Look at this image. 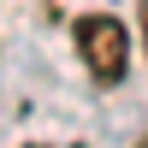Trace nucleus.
Segmentation results:
<instances>
[{"instance_id": "1", "label": "nucleus", "mask_w": 148, "mask_h": 148, "mask_svg": "<svg viewBox=\"0 0 148 148\" xmlns=\"http://www.w3.org/2000/svg\"><path fill=\"white\" fill-rule=\"evenodd\" d=\"M77 53L83 65H89L95 83H125V59H130V36L119 18H107V12H83L77 18Z\"/></svg>"}, {"instance_id": "2", "label": "nucleus", "mask_w": 148, "mask_h": 148, "mask_svg": "<svg viewBox=\"0 0 148 148\" xmlns=\"http://www.w3.org/2000/svg\"><path fill=\"white\" fill-rule=\"evenodd\" d=\"M142 53H148V0H142Z\"/></svg>"}, {"instance_id": "3", "label": "nucleus", "mask_w": 148, "mask_h": 148, "mask_svg": "<svg viewBox=\"0 0 148 148\" xmlns=\"http://www.w3.org/2000/svg\"><path fill=\"white\" fill-rule=\"evenodd\" d=\"M142 148H148V142H142Z\"/></svg>"}]
</instances>
